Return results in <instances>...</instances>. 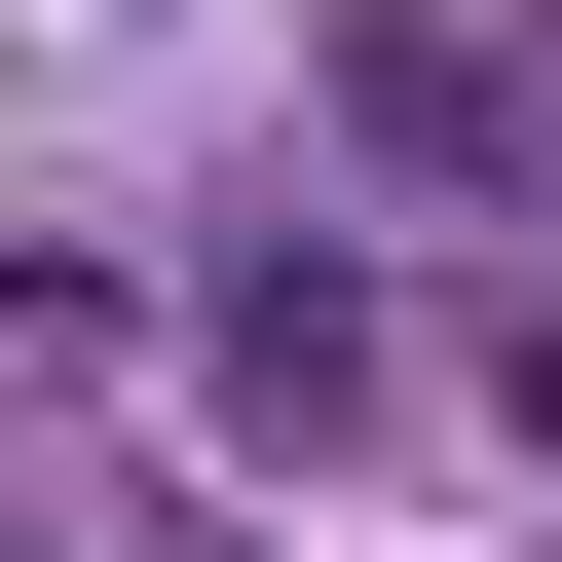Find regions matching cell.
<instances>
[{
	"mask_svg": "<svg viewBox=\"0 0 562 562\" xmlns=\"http://www.w3.org/2000/svg\"><path fill=\"white\" fill-rule=\"evenodd\" d=\"M188 338H225V375H188L225 450H375V262H338V225H262V262H225Z\"/></svg>",
	"mask_w": 562,
	"mask_h": 562,
	"instance_id": "cell-1",
	"label": "cell"
},
{
	"mask_svg": "<svg viewBox=\"0 0 562 562\" xmlns=\"http://www.w3.org/2000/svg\"><path fill=\"white\" fill-rule=\"evenodd\" d=\"M525 450H562V301H525Z\"/></svg>",
	"mask_w": 562,
	"mask_h": 562,
	"instance_id": "cell-2",
	"label": "cell"
},
{
	"mask_svg": "<svg viewBox=\"0 0 562 562\" xmlns=\"http://www.w3.org/2000/svg\"><path fill=\"white\" fill-rule=\"evenodd\" d=\"M0 562H38V525H0Z\"/></svg>",
	"mask_w": 562,
	"mask_h": 562,
	"instance_id": "cell-3",
	"label": "cell"
}]
</instances>
